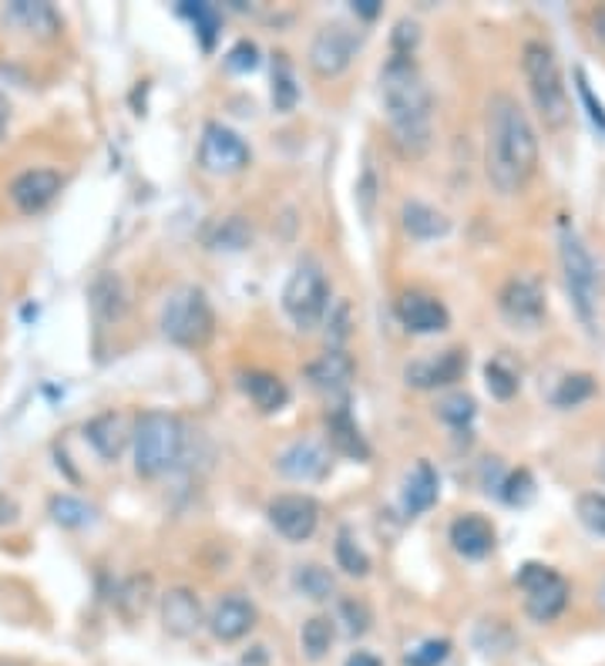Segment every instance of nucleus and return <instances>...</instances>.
<instances>
[{"instance_id":"nucleus-1","label":"nucleus","mask_w":605,"mask_h":666,"mask_svg":"<svg viewBox=\"0 0 605 666\" xmlns=\"http://www.w3.org/2000/svg\"><path fill=\"white\" fill-rule=\"evenodd\" d=\"M538 169V136L511 95H495L485 118V172L501 195H515Z\"/></svg>"},{"instance_id":"nucleus-2","label":"nucleus","mask_w":605,"mask_h":666,"mask_svg":"<svg viewBox=\"0 0 605 666\" xmlns=\"http://www.w3.org/2000/svg\"><path fill=\"white\" fill-rule=\"evenodd\" d=\"M380 98L390 121V136L403 155H424L431 149V92L408 54H393L380 75Z\"/></svg>"},{"instance_id":"nucleus-3","label":"nucleus","mask_w":605,"mask_h":666,"mask_svg":"<svg viewBox=\"0 0 605 666\" xmlns=\"http://www.w3.org/2000/svg\"><path fill=\"white\" fill-rule=\"evenodd\" d=\"M521 72L542 121L549 128H565L572 105H569V92H565V78H562L555 51L542 41H528L521 51Z\"/></svg>"},{"instance_id":"nucleus-4","label":"nucleus","mask_w":605,"mask_h":666,"mask_svg":"<svg viewBox=\"0 0 605 666\" xmlns=\"http://www.w3.org/2000/svg\"><path fill=\"white\" fill-rule=\"evenodd\" d=\"M131 438H134V472L142 479H159L169 469H175L185 448L182 421L165 411H145L139 425H134Z\"/></svg>"},{"instance_id":"nucleus-5","label":"nucleus","mask_w":605,"mask_h":666,"mask_svg":"<svg viewBox=\"0 0 605 666\" xmlns=\"http://www.w3.org/2000/svg\"><path fill=\"white\" fill-rule=\"evenodd\" d=\"M213 307L198 287H175L162 307V333L179 347H206L213 337Z\"/></svg>"},{"instance_id":"nucleus-6","label":"nucleus","mask_w":605,"mask_h":666,"mask_svg":"<svg viewBox=\"0 0 605 666\" xmlns=\"http://www.w3.org/2000/svg\"><path fill=\"white\" fill-rule=\"evenodd\" d=\"M283 310L290 313V320L300 330H313L323 323V316L329 310V283H326L316 259H303L293 270V277L287 280Z\"/></svg>"},{"instance_id":"nucleus-7","label":"nucleus","mask_w":605,"mask_h":666,"mask_svg":"<svg viewBox=\"0 0 605 666\" xmlns=\"http://www.w3.org/2000/svg\"><path fill=\"white\" fill-rule=\"evenodd\" d=\"M518 586L525 592V610L534 623H552L565 613L569 606V582L552 569V566H538L528 562L518 572Z\"/></svg>"},{"instance_id":"nucleus-8","label":"nucleus","mask_w":605,"mask_h":666,"mask_svg":"<svg viewBox=\"0 0 605 666\" xmlns=\"http://www.w3.org/2000/svg\"><path fill=\"white\" fill-rule=\"evenodd\" d=\"M562 270H565V283L579 316L592 323L595 320L592 316L595 313V262L572 229H562Z\"/></svg>"},{"instance_id":"nucleus-9","label":"nucleus","mask_w":605,"mask_h":666,"mask_svg":"<svg viewBox=\"0 0 605 666\" xmlns=\"http://www.w3.org/2000/svg\"><path fill=\"white\" fill-rule=\"evenodd\" d=\"M360 47V34L350 31L347 24H326L316 31L310 44V68L320 78H336L350 68V61Z\"/></svg>"},{"instance_id":"nucleus-10","label":"nucleus","mask_w":605,"mask_h":666,"mask_svg":"<svg viewBox=\"0 0 605 666\" xmlns=\"http://www.w3.org/2000/svg\"><path fill=\"white\" fill-rule=\"evenodd\" d=\"M198 162L216 175H236L249 165V146L242 142L239 131L213 121V125H206V131H202Z\"/></svg>"},{"instance_id":"nucleus-11","label":"nucleus","mask_w":605,"mask_h":666,"mask_svg":"<svg viewBox=\"0 0 605 666\" xmlns=\"http://www.w3.org/2000/svg\"><path fill=\"white\" fill-rule=\"evenodd\" d=\"M498 310L505 313L508 323H515L521 330H534L549 313L542 283L534 277H511L498 293Z\"/></svg>"},{"instance_id":"nucleus-12","label":"nucleus","mask_w":605,"mask_h":666,"mask_svg":"<svg viewBox=\"0 0 605 666\" xmlns=\"http://www.w3.org/2000/svg\"><path fill=\"white\" fill-rule=\"evenodd\" d=\"M269 522L290 543H306L320 525V505L310 495H280L269 502Z\"/></svg>"},{"instance_id":"nucleus-13","label":"nucleus","mask_w":605,"mask_h":666,"mask_svg":"<svg viewBox=\"0 0 605 666\" xmlns=\"http://www.w3.org/2000/svg\"><path fill=\"white\" fill-rule=\"evenodd\" d=\"M61 192V175L54 169H28L11 182V198L21 213H41L47 210Z\"/></svg>"},{"instance_id":"nucleus-14","label":"nucleus","mask_w":605,"mask_h":666,"mask_svg":"<svg viewBox=\"0 0 605 666\" xmlns=\"http://www.w3.org/2000/svg\"><path fill=\"white\" fill-rule=\"evenodd\" d=\"M464 370H467V354L464 351H444L437 357L414 361L408 370H403V377H408V384H414L421 390H431V387H444V384L461 380Z\"/></svg>"},{"instance_id":"nucleus-15","label":"nucleus","mask_w":605,"mask_h":666,"mask_svg":"<svg viewBox=\"0 0 605 666\" xmlns=\"http://www.w3.org/2000/svg\"><path fill=\"white\" fill-rule=\"evenodd\" d=\"M277 464L293 482H316L329 472V451L320 441H293Z\"/></svg>"},{"instance_id":"nucleus-16","label":"nucleus","mask_w":605,"mask_h":666,"mask_svg":"<svg viewBox=\"0 0 605 666\" xmlns=\"http://www.w3.org/2000/svg\"><path fill=\"white\" fill-rule=\"evenodd\" d=\"M252 626H256V606L249 603L246 595H236V592L223 595L219 603H216V610H213V616H209V630L223 643L242 640Z\"/></svg>"},{"instance_id":"nucleus-17","label":"nucleus","mask_w":605,"mask_h":666,"mask_svg":"<svg viewBox=\"0 0 605 666\" xmlns=\"http://www.w3.org/2000/svg\"><path fill=\"white\" fill-rule=\"evenodd\" d=\"M397 316L411 333H441L451 323L447 307L428 293H403L397 303Z\"/></svg>"},{"instance_id":"nucleus-18","label":"nucleus","mask_w":605,"mask_h":666,"mask_svg":"<svg viewBox=\"0 0 605 666\" xmlns=\"http://www.w3.org/2000/svg\"><path fill=\"white\" fill-rule=\"evenodd\" d=\"M451 546L464 559H485L495 549V525L485 515L467 512V515L454 518V525H451Z\"/></svg>"},{"instance_id":"nucleus-19","label":"nucleus","mask_w":605,"mask_h":666,"mask_svg":"<svg viewBox=\"0 0 605 666\" xmlns=\"http://www.w3.org/2000/svg\"><path fill=\"white\" fill-rule=\"evenodd\" d=\"M162 623L165 633L188 640L198 626H202V606L192 589H169L162 599Z\"/></svg>"},{"instance_id":"nucleus-20","label":"nucleus","mask_w":605,"mask_h":666,"mask_svg":"<svg viewBox=\"0 0 605 666\" xmlns=\"http://www.w3.org/2000/svg\"><path fill=\"white\" fill-rule=\"evenodd\" d=\"M306 377H310V384L316 387V390H323V394H341V390H347L350 387V380H354V361L344 354V351H326L320 361H313L310 367H306Z\"/></svg>"},{"instance_id":"nucleus-21","label":"nucleus","mask_w":605,"mask_h":666,"mask_svg":"<svg viewBox=\"0 0 605 666\" xmlns=\"http://www.w3.org/2000/svg\"><path fill=\"white\" fill-rule=\"evenodd\" d=\"M4 18L11 24H21L28 34L37 37H54L61 31V18L51 4H41V0H14V4L4 8Z\"/></svg>"},{"instance_id":"nucleus-22","label":"nucleus","mask_w":605,"mask_h":666,"mask_svg":"<svg viewBox=\"0 0 605 666\" xmlns=\"http://www.w3.org/2000/svg\"><path fill=\"white\" fill-rule=\"evenodd\" d=\"M85 434H88V441L95 444V451L105 461H115L128 444V421L121 415H115V411H105V415L88 421Z\"/></svg>"},{"instance_id":"nucleus-23","label":"nucleus","mask_w":605,"mask_h":666,"mask_svg":"<svg viewBox=\"0 0 605 666\" xmlns=\"http://www.w3.org/2000/svg\"><path fill=\"white\" fill-rule=\"evenodd\" d=\"M437 492H441V482H437V472L431 469V461H418L414 472L408 475V485H403V512L411 518L424 515L437 502Z\"/></svg>"},{"instance_id":"nucleus-24","label":"nucleus","mask_w":605,"mask_h":666,"mask_svg":"<svg viewBox=\"0 0 605 666\" xmlns=\"http://www.w3.org/2000/svg\"><path fill=\"white\" fill-rule=\"evenodd\" d=\"M242 390L249 394V401L259 411H266V415L287 408V401H290L287 384L277 374H269V370H249V374H242Z\"/></svg>"},{"instance_id":"nucleus-25","label":"nucleus","mask_w":605,"mask_h":666,"mask_svg":"<svg viewBox=\"0 0 605 666\" xmlns=\"http://www.w3.org/2000/svg\"><path fill=\"white\" fill-rule=\"evenodd\" d=\"M326 425H329V444H333L336 451L347 454V458H357V461H367V458H370V448H367V441H364L357 421L350 418L347 405L333 408V411L326 415Z\"/></svg>"},{"instance_id":"nucleus-26","label":"nucleus","mask_w":605,"mask_h":666,"mask_svg":"<svg viewBox=\"0 0 605 666\" xmlns=\"http://www.w3.org/2000/svg\"><path fill=\"white\" fill-rule=\"evenodd\" d=\"M403 229H408L414 239H437V236H444L451 229V223L434 206L408 203V206H403Z\"/></svg>"},{"instance_id":"nucleus-27","label":"nucleus","mask_w":605,"mask_h":666,"mask_svg":"<svg viewBox=\"0 0 605 666\" xmlns=\"http://www.w3.org/2000/svg\"><path fill=\"white\" fill-rule=\"evenodd\" d=\"M91 303H95V313H98L101 320H118V316L125 313V307H128L121 280H118L115 273L98 277L95 287H91Z\"/></svg>"},{"instance_id":"nucleus-28","label":"nucleus","mask_w":605,"mask_h":666,"mask_svg":"<svg viewBox=\"0 0 605 666\" xmlns=\"http://www.w3.org/2000/svg\"><path fill=\"white\" fill-rule=\"evenodd\" d=\"M296 98H300V88H296V75H293V64L287 54H277L273 57V105L280 111H293L296 108Z\"/></svg>"},{"instance_id":"nucleus-29","label":"nucleus","mask_w":605,"mask_h":666,"mask_svg":"<svg viewBox=\"0 0 605 666\" xmlns=\"http://www.w3.org/2000/svg\"><path fill=\"white\" fill-rule=\"evenodd\" d=\"M336 566L350 576H367L370 572V556L354 543V536L344 528L341 536H336Z\"/></svg>"},{"instance_id":"nucleus-30","label":"nucleus","mask_w":605,"mask_h":666,"mask_svg":"<svg viewBox=\"0 0 605 666\" xmlns=\"http://www.w3.org/2000/svg\"><path fill=\"white\" fill-rule=\"evenodd\" d=\"M300 643L306 649L310 659H320L326 656V649L333 646V623L326 616H313L303 623V633H300Z\"/></svg>"},{"instance_id":"nucleus-31","label":"nucleus","mask_w":605,"mask_h":666,"mask_svg":"<svg viewBox=\"0 0 605 666\" xmlns=\"http://www.w3.org/2000/svg\"><path fill=\"white\" fill-rule=\"evenodd\" d=\"M592 394H595V380L588 374H569V377H562L552 401L559 408H579L582 401H588Z\"/></svg>"},{"instance_id":"nucleus-32","label":"nucleus","mask_w":605,"mask_h":666,"mask_svg":"<svg viewBox=\"0 0 605 666\" xmlns=\"http://www.w3.org/2000/svg\"><path fill=\"white\" fill-rule=\"evenodd\" d=\"M51 515H54V522H61L67 528H85V525H91L95 512L72 495H57V498H51Z\"/></svg>"},{"instance_id":"nucleus-33","label":"nucleus","mask_w":605,"mask_h":666,"mask_svg":"<svg viewBox=\"0 0 605 666\" xmlns=\"http://www.w3.org/2000/svg\"><path fill=\"white\" fill-rule=\"evenodd\" d=\"M209 243H213V249H246L252 243V229L242 216H229L219 223V229Z\"/></svg>"},{"instance_id":"nucleus-34","label":"nucleus","mask_w":605,"mask_h":666,"mask_svg":"<svg viewBox=\"0 0 605 666\" xmlns=\"http://www.w3.org/2000/svg\"><path fill=\"white\" fill-rule=\"evenodd\" d=\"M475 397L471 394H451L444 397V401L437 405V415L451 425V428H467L471 421H475Z\"/></svg>"},{"instance_id":"nucleus-35","label":"nucleus","mask_w":605,"mask_h":666,"mask_svg":"<svg viewBox=\"0 0 605 666\" xmlns=\"http://www.w3.org/2000/svg\"><path fill=\"white\" fill-rule=\"evenodd\" d=\"M296 589L310 599H329L333 595V576L323 566H300L296 569Z\"/></svg>"},{"instance_id":"nucleus-36","label":"nucleus","mask_w":605,"mask_h":666,"mask_svg":"<svg viewBox=\"0 0 605 666\" xmlns=\"http://www.w3.org/2000/svg\"><path fill=\"white\" fill-rule=\"evenodd\" d=\"M575 512H579V522L588 531H595V536H605V492H585V495H579Z\"/></svg>"},{"instance_id":"nucleus-37","label":"nucleus","mask_w":605,"mask_h":666,"mask_svg":"<svg viewBox=\"0 0 605 666\" xmlns=\"http://www.w3.org/2000/svg\"><path fill=\"white\" fill-rule=\"evenodd\" d=\"M485 384H488V390L498 397V401H508V397L518 394V374L511 367H505L501 361H491L485 367Z\"/></svg>"},{"instance_id":"nucleus-38","label":"nucleus","mask_w":605,"mask_h":666,"mask_svg":"<svg viewBox=\"0 0 605 666\" xmlns=\"http://www.w3.org/2000/svg\"><path fill=\"white\" fill-rule=\"evenodd\" d=\"M182 14L192 18V24H195L198 34H202V47L209 51L213 41H216V31H219V14H216V8H209V4H185Z\"/></svg>"},{"instance_id":"nucleus-39","label":"nucleus","mask_w":605,"mask_h":666,"mask_svg":"<svg viewBox=\"0 0 605 666\" xmlns=\"http://www.w3.org/2000/svg\"><path fill=\"white\" fill-rule=\"evenodd\" d=\"M447 653H451L447 640H428V643H421L418 649H411L408 656H403V663H408V666H437V663L447 659Z\"/></svg>"},{"instance_id":"nucleus-40","label":"nucleus","mask_w":605,"mask_h":666,"mask_svg":"<svg viewBox=\"0 0 605 666\" xmlns=\"http://www.w3.org/2000/svg\"><path fill=\"white\" fill-rule=\"evenodd\" d=\"M531 495H534V482H531V475L521 469V472H511L505 482H501V498L508 502V505H525V502H531Z\"/></svg>"},{"instance_id":"nucleus-41","label":"nucleus","mask_w":605,"mask_h":666,"mask_svg":"<svg viewBox=\"0 0 605 666\" xmlns=\"http://www.w3.org/2000/svg\"><path fill=\"white\" fill-rule=\"evenodd\" d=\"M341 613H344V620H347V630H350L354 636H364V633L370 630V610H367V606L360 603V599H344Z\"/></svg>"},{"instance_id":"nucleus-42","label":"nucleus","mask_w":605,"mask_h":666,"mask_svg":"<svg viewBox=\"0 0 605 666\" xmlns=\"http://www.w3.org/2000/svg\"><path fill=\"white\" fill-rule=\"evenodd\" d=\"M226 64L233 72H252L259 64V47L252 41H239L229 54H226Z\"/></svg>"},{"instance_id":"nucleus-43","label":"nucleus","mask_w":605,"mask_h":666,"mask_svg":"<svg viewBox=\"0 0 605 666\" xmlns=\"http://www.w3.org/2000/svg\"><path fill=\"white\" fill-rule=\"evenodd\" d=\"M575 88H579V98H582V105L588 108V118L598 125V131H605V105L602 101H595V95H592V88H588V78H585V72H575Z\"/></svg>"},{"instance_id":"nucleus-44","label":"nucleus","mask_w":605,"mask_h":666,"mask_svg":"<svg viewBox=\"0 0 605 666\" xmlns=\"http://www.w3.org/2000/svg\"><path fill=\"white\" fill-rule=\"evenodd\" d=\"M418 24H411V21H400L397 24V34H393V47H397V54H408L411 57V47L418 44Z\"/></svg>"},{"instance_id":"nucleus-45","label":"nucleus","mask_w":605,"mask_h":666,"mask_svg":"<svg viewBox=\"0 0 605 666\" xmlns=\"http://www.w3.org/2000/svg\"><path fill=\"white\" fill-rule=\"evenodd\" d=\"M354 11L360 14V18H377L380 14V4H377V0H357V4H354Z\"/></svg>"},{"instance_id":"nucleus-46","label":"nucleus","mask_w":605,"mask_h":666,"mask_svg":"<svg viewBox=\"0 0 605 666\" xmlns=\"http://www.w3.org/2000/svg\"><path fill=\"white\" fill-rule=\"evenodd\" d=\"M14 515H18V505H14V498L0 495V525H4V522H14Z\"/></svg>"},{"instance_id":"nucleus-47","label":"nucleus","mask_w":605,"mask_h":666,"mask_svg":"<svg viewBox=\"0 0 605 666\" xmlns=\"http://www.w3.org/2000/svg\"><path fill=\"white\" fill-rule=\"evenodd\" d=\"M8 125H11V105H8L4 92H0V139H4V131H8Z\"/></svg>"},{"instance_id":"nucleus-48","label":"nucleus","mask_w":605,"mask_h":666,"mask_svg":"<svg viewBox=\"0 0 605 666\" xmlns=\"http://www.w3.org/2000/svg\"><path fill=\"white\" fill-rule=\"evenodd\" d=\"M347 666H383L377 656H370V653H354L350 659H347Z\"/></svg>"},{"instance_id":"nucleus-49","label":"nucleus","mask_w":605,"mask_h":666,"mask_svg":"<svg viewBox=\"0 0 605 666\" xmlns=\"http://www.w3.org/2000/svg\"><path fill=\"white\" fill-rule=\"evenodd\" d=\"M598 464H602V472H605V454H602V461H598Z\"/></svg>"}]
</instances>
